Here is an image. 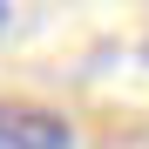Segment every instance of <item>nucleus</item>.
<instances>
[{"label": "nucleus", "mask_w": 149, "mask_h": 149, "mask_svg": "<svg viewBox=\"0 0 149 149\" xmlns=\"http://www.w3.org/2000/svg\"><path fill=\"white\" fill-rule=\"evenodd\" d=\"M0 149H74V122L41 102H0Z\"/></svg>", "instance_id": "nucleus-1"}, {"label": "nucleus", "mask_w": 149, "mask_h": 149, "mask_svg": "<svg viewBox=\"0 0 149 149\" xmlns=\"http://www.w3.org/2000/svg\"><path fill=\"white\" fill-rule=\"evenodd\" d=\"M7 27H14V7H7V0H0V34H7Z\"/></svg>", "instance_id": "nucleus-2"}]
</instances>
